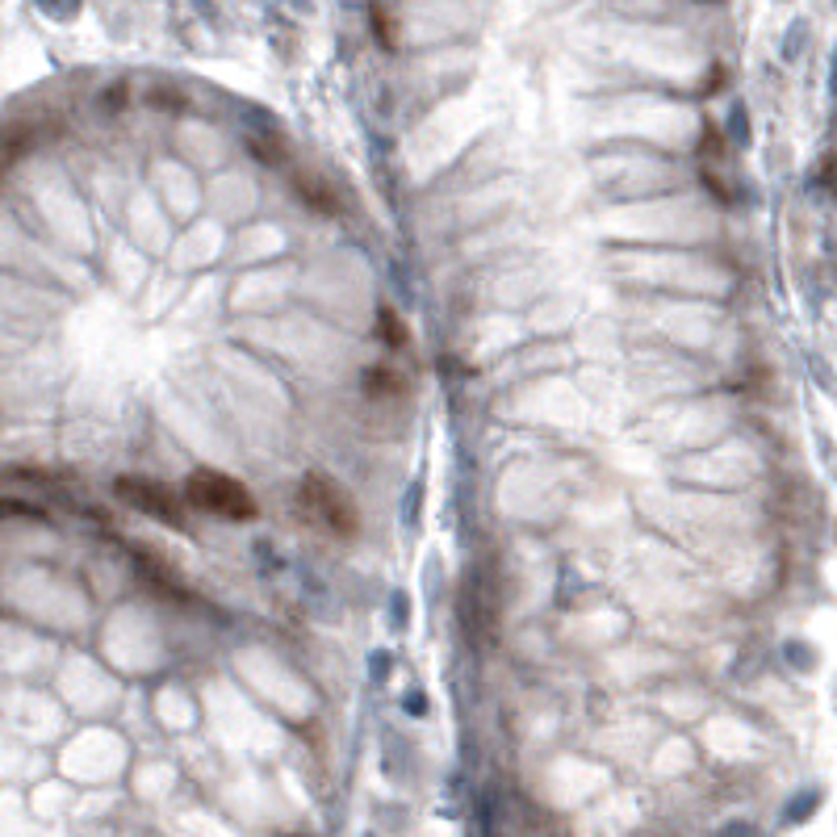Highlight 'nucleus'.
Listing matches in <instances>:
<instances>
[{"mask_svg": "<svg viewBox=\"0 0 837 837\" xmlns=\"http://www.w3.org/2000/svg\"><path fill=\"white\" fill-rule=\"evenodd\" d=\"M816 800H820V795H816V792H808V795H795V800H792V808H787V820H800V816H808V813H813V808H816Z\"/></svg>", "mask_w": 837, "mask_h": 837, "instance_id": "6", "label": "nucleus"}, {"mask_svg": "<svg viewBox=\"0 0 837 837\" xmlns=\"http://www.w3.org/2000/svg\"><path fill=\"white\" fill-rule=\"evenodd\" d=\"M369 21H373L381 46H394V25H390V18H385V9H381V4H369Z\"/></svg>", "mask_w": 837, "mask_h": 837, "instance_id": "5", "label": "nucleus"}, {"mask_svg": "<svg viewBox=\"0 0 837 837\" xmlns=\"http://www.w3.org/2000/svg\"><path fill=\"white\" fill-rule=\"evenodd\" d=\"M302 502L311 507V515L323 528H331L339 536H352L356 532V507L348 502V494L327 478H306L302 481Z\"/></svg>", "mask_w": 837, "mask_h": 837, "instance_id": "2", "label": "nucleus"}, {"mask_svg": "<svg viewBox=\"0 0 837 837\" xmlns=\"http://www.w3.org/2000/svg\"><path fill=\"white\" fill-rule=\"evenodd\" d=\"M720 837H758V829H750V825H729Z\"/></svg>", "mask_w": 837, "mask_h": 837, "instance_id": "7", "label": "nucleus"}, {"mask_svg": "<svg viewBox=\"0 0 837 837\" xmlns=\"http://www.w3.org/2000/svg\"><path fill=\"white\" fill-rule=\"evenodd\" d=\"M118 494H122L126 502H134V507H143V511H151V515H160V520L167 523H176L181 528V507L172 502V494H167L164 486H155V481H143V478H118Z\"/></svg>", "mask_w": 837, "mask_h": 837, "instance_id": "3", "label": "nucleus"}, {"mask_svg": "<svg viewBox=\"0 0 837 837\" xmlns=\"http://www.w3.org/2000/svg\"><path fill=\"white\" fill-rule=\"evenodd\" d=\"M188 499L209 515H222V520H251L256 515V499L248 490L227 474H214V469H202L188 478Z\"/></svg>", "mask_w": 837, "mask_h": 837, "instance_id": "1", "label": "nucleus"}, {"mask_svg": "<svg viewBox=\"0 0 837 837\" xmlns=\"http://www.w3.org/2000/svg\"><path fill=\"white\" fill-rule=\"evenodd\" d=\"M398 390V377L385 373V369H373V373H365V394H390Z\"/></svg>", "mask_w": 837, "mask_h": 837, "instance_id": "4", "label": "nucleus"}]
</instances>
